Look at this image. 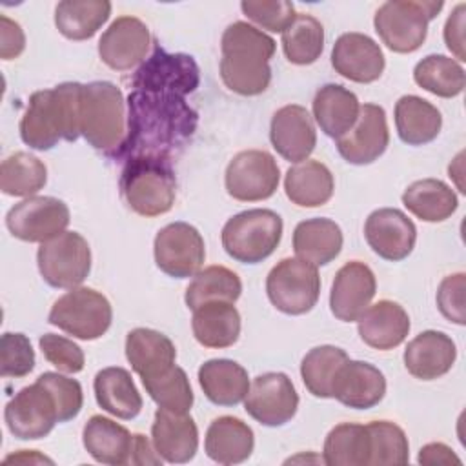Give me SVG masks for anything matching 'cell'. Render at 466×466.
<instances>
[{
	"instance_id": "6da1fadb",
	"label": "cell",
	"mask_w": 466,
	"mask_h": 466,
	"mask_svg": "<svg viewBox=\"0 0 466 466\" xmlns=\"http://www.w3.org/2000/svg\"><path fill=\"white\" fill-rule=\"evenodd\" d=\"M187 89L131 76L126 137L109 155L115 160L157 157L171 160L195 135L198 115L186 102Z\"/></svg>"
},
{
	"instance_id": "7a4b0ae2",
	"label": "cell",
	"mask_w": 466,
	"mask_h": 466,
	"mask_svg": "<svg viewBox=\"0 0 466 466\" xmlns=\"http://www.w3.org/2000/svg\"><path fill=\"white\" fill-rule=\"evenodd\" d=\"M275 40L248 22L229 24L220 40V78L224 86L242 96L264 93L271 82L269 60Z\"/></svg>"
},
{
	"instance_id": "3957f363",
	"label": "cell",
	"mask_w": 466,
	"mask_h": 466,
	"mask_svg": "<svg viewBox=\"0 0 466 466\" xmlns=\"http://www.w3.org/2000/svg\"><path fill=\"white\" fill-rule=\"evenodd\" d=\"M82 87L78 82H64L35 91L20 120L22 142L38 151L53 149L60 140L75 142L80 137Z\"/></svg>"
},
{
	"instance_id": "277c9868",
	"label": "cell",
	"mask_w": 466,
	"mask_h": 466,
	"mask_svg": "<svg viewBox=\"0 0 466 466\" xmlns=\"http://www.w3.org/2000/svg\"><path fill=\"white\" fill-rule=\"evenodd\" d=\"M118 186L126 204L147 218L167 213L175 204L177 178L167 158L137 157L126 160Z\"/></svg>"
},
{
	"instance_id": "5b68a950",
	"label": "cell",
	"mask_w": 466,
	"mask_h": 466,
	"mask_svg": "<svg viewBox=\"0 0 466 466\" xmlns=\"http://www.w3.org/2000/svg\"><path fill=\"white\" fill-rule=\"evenodd\" d=\"M126 102L120 87L95 80L82 87L80 135L95 149L113 155L126 137Z\"/></svg>"
},
{
	"instance_id": "8992f818",
	"label": "cell",
	"mask_w": 466,
	"mask_h": 466,
	"mask_svg": "<svg viewBox=\"0 0 466 466\" xmlns=\"http://www.w3.org/2000/svg\"><path fill=\"white\" fill-rule=\"evenodd\" d=\"M282 218L271 209H248L233 215L222 228V248L237 262L258 264L280 244Z\"/></svg>"
},
{
	"instance_id": "52a82bcc",
	"label": "cell",
	"mask_w": 466,
	"mask_h": 466,
	"mask_svg": "<svg viewBox=\"0 0 466 466\" xmlns=\"http://www.w3.org/2000/svg\"><path fill=\"white\" fill-rule=\"evenodd\" d=\"M442 7L441 0H388L377 9L373 25L388 49L413 53L424 44L428 24Z\"/></svg>"
},
{
	"instance_id": "ba28073f",
	"label": "cell",
	"mask_w": 466,
	"mask_h": 466,
	"mask_svg": "<svg viewBox=\"0 0 466 466\" xmlns=\"http://www.w3.org/2000/svg\"><path fill=\"white\" fill-rule=\"evenodd\" d=\"M47 320L80 340H95L109 329L113 309L100 291L78 286L53 304Z\"/></svg>"
},
{
	"instance_id": "9c48e42d",
	"label": "cell",
	"mask_w": 466,
	"mask_h": 466,
	"mask_svg": "<svg viewBox=\"0 0 466 466\" xmlns=\"http://www.w3.org/2000/svg\"><path fill=\"white\" fill-rule=\"evenodd\" d=\"M269 302L286 315H304L313 309L320 295L317 266L300 258H282L266 279Z\"/></svg>"
},
{
	"instance_id": "30bf717a",
	"label": "cell",
	"mask_w": 466,
	"mask_h": 466,
	"mask_svg": "<svg viewBox=\"0 0 466 466\" xmlns=\"http://www.w3.org/2000/svg\"><path fill=\"white\" fill-rule=\"evenodd\" d=\"M36 264L42 279L60 289L78 288L91 271V249L76 231H64L40 244Z\"/></svg>"
},
{
	"instance_id": "8fae6325",
	"label": "cell",
	"mask_w": 466,
	"mask_h": 466,
	"mask_svg": "<svg viewBox=\"0 0 466 466\" xmlns=\"http://www.w3.org/2000/svg\"><path fill=\"white\" fill-rule=\"evenodd\" d=\"M280 169L271 153L264 149H246L237 153L224 175L226 191L240 202H258L273 197L279 187Z\"/></svg>"
},
{
	"instance_id": "7c38bea8",
	"label": "cell",
	"mask_w": 466,
	"mask_h": 466,
	"mask_svg": "<svg viewBox=\"0 0 466 466\" xmlns=\"http://www.w3.org/2000/svg\"><path fill=\"white\" fill-rule=\"evenodd\" d=\"M153 253L158 269L173 279L195 277L206 260L204 238L187 222L164 226L155 237Z\"/></svg>"
},
{
	"instance_id": "4fadbf2b",
	"label": "cell",
	"mask_w": 466,
	"mask_h": 466,
	"mask_svg": "<svg viewBox=\"0 0 466 466\" xmlns=\"http://www.w3.org/2000/svg\"><path fill=\"white\" fill-rule=\"evenodd\" d=\"M4 420L7 430L22 441L42 439L60 422L51 391L38 380L15 393L5 404Z\"/></svg>"
},
{
	"instance_id": "5bb4252c",
	"label": "cell",
	"mask_w": 466,
	"mask_h": 466,
	"mask_svg": "<svg viewBox=\"0 0 466 466\" xmlns=\"http://www.w3.org/2000/svg\"><path fill=\"white\" fill-rule=\"evenodd\" d=\"M69 208L55 197H29L15 204L5 215L9 233L24 242H47L66 231Z\"/></svg>"
},
{
	"instance_id": "9a60e30c",
	"label": "cell",
	"mask_w": 466,
	"mask_h": 466,
	"mask_svg": "<svg viewBox=\"0 0 466 466\" xmlns=\"http://www.w3.org/2000/svg\"><path fill=\"white\" fill-rule=\"evenodd\" d=\"M299 408V393L282 371H268L253 379L244 410L262 426L277 428L289 422Z\"/></svg>"
},
{
	"instance_id": "2e32d148",
	"label": "cell",
	"mask_w": 466,
	"mask_h": 466,
	"mask_svg": "<svg viewBox=\"0 0 466 466\" xmlns=\"http://www.w3.org/2000/svg\"><path fill=\"white\" fill-rule=\"evenodd\" d=\"M390 144L386 113L377 104L360 106L355 126L335 140L339 155L353 166L375 162Z\"/></svg>"
},
{
	"instance_id": "e0dca14e",
	"label": "cell",
	"mask_w": 466,
	"mask_h": 466,
	"mask_svg": "<svg viewBox=\"0 0 466 466\" xmlns=\"http://www.w3.org/2000/svg\"><path fill=\"white\" fill-rule=\"evenodd\" d=\"M151 35L147 25L137 16H118L98 40L100 60L115 69L127 71L146 60Z\"/></svg>"
},
{
	"instance_id": "ac0fdd59",
	"label": "cell",
	"mask_w": 466,
	"mask_h": 466,
	"mask_svg": "<svg viewBox=\"0 0 466 466\" xmlns=\"http://www.w3.org/2000/svg\"><path fill=\"white\" fill-rule=\"evenodd\" d=\"M368 246L384 260L399 262L406 258L417 240V228L406 213L395 208H380L370 213L364 224Z\"/></svg>"
},
{
	"instance_id": "d6986e66",
	"label": "cell",
	"mask_w": 466,
	"mask_h": 466,
	"mask_svg": "<svg viewBox=\"0 0 466 466\" xmlns=\"http://www.w3.org/2000/svg\"><path fill=\"white\" fill-rule=\"evenodd\" d=\"M377 291L370 266L360 260L346 262L335 275L329 291V309L342 322H355L368 309Z\"/></svg>"
},
{
	"instance_id": "ffe728a7",
	"label": "cell",
	"mask_w": 466,
	"mask_h": 466,
	"mask_svg": "<svg viewBox=\"0 0 466 466\" xmlns=\"http://www.w3.org/2000/svg\"><path fill=\"white\" fill-rule=\"evenodd\" d=\"M269 140L284 160L293 164L308 160L317 146V131L308 109L299 104L277 109L269 124Z\"/></svg>"
},
{
	"instance_id": "44dd1931",
	"label": "cell",
	"mask_w": 466,
	"mask_h": 466,
	"mask_svg": "<svg viewBox=\"0 0 466 466\" xmlns=\"http://www.w3.org/2000/svg\"><path fill=\"white\" fill-rule=\"evenodd\" d=\"M333 69L357 84H371L380 78L386 60L379 44L364 33L340 35L331 49Z\"/></svg>"
},
{
	"instance_id": "7402d4cb",
	"label": "cell",
	"mask_w": 466,
	"mask_h": 466,
	"mask_svg": "<svg viewBox=\"0 0 466 466\" xmlns=\"http://www.w3.org/2000/svg\"><path fill=\"white\" fill-rule=\"evenodd\" d=\"M151 441L162 461L189 462L198 450V428L191 415L158 408L151 426Z\"/></svg>"
},
{
	"instance_id": "603a6c76",
	"label": "cell",
	"mask_w": 466,
	"mask_h": 466,
	"mask_svg": "<svg viewBox=\"0 0 466 466\" xmlns=\"http://www.w3.org/2000/svg\"><path fill=\"white\" fill-rule=\"evenodd\" d=\"M402 359L410 375L420 380H435L453 368L457 346L444 331L426 329L408 342Z\"/></svg>"
},
{
	"instance_id": "cb8c5ba5",
	"label": "cell",
	"mask_w": 466,
	"mask_h": 466,
	"mask_svg": "<svg viewBox=\"0 0 466 466\" xmlns=\"http://www.w3.org/2000/svg\"><path fill=\"white\" fill-rule=\"evenodd\" d=\"M386 395L384 373L364 360H346L333 382V397L353 410H370Z\"/></svg>"
},
{
	"instance_id": "d4e9b609",
	"label": "cell",
	"mask_w": 466,
	"mask_h": 466,
	"mask_svg": "<svg viewBox=\"0 0 466 466\" xmlns=\"http://www.w3.org/2000/svg\"><path fill=\"white\" fill-rule=\"evenodd\" d=\"M357 322L362 342L380 351L397 348L410 333V317L406 309L388 299L370 304Z\"/></svg>"
},
{
	"instance_id": "484cf974",
	"label": "cell",
	"mask_w": 466,
	"mask_h": 466,
	"mask_svg": "<svg viewBox=\"0 0 466 466\" xmlns=\"http://www.w3.org/2000/svg\"><path fill=\"white\" fill-rule=\"evenodd\" d=\"M126 357L133 371L144 380L175 366L177 350L164 333L149 328H135L126 337Z\"/></svg>"
},
{
	"instance_id": "4316f807",
	"label": "cell",
	"mask_w": 466,
	"mask_h": 466,
	"mask_svg": "<svg viewBox=\"0 0 466 466\" xmlns=\"http://www.w3.org/2000/svg\"><path fill=\"white\" fill-rule=\"evenodd\" d=\"M255 448L253 430L238 417H217L206 431V455L218 464H238L249 459Z\"/></svg>"
},
{
	"instance_id": "83f0119b",
	"label": "cell",
	"mask_w": 466,
	"mask_h": 466,
	"mask_svg": "<svg viewBox=\"0 0 466 466\" xmlns=\"http://www.w3.org/2000/svg\"><path fill=\"white\" fill-rule=\"evenodd\" d=\"M342 242L340 226L326 217L302 220L293 231V251L297 258L317 268L335 260L342 249Z\"/></svg>"
},
{
	"instance_id": "f1b7e54d",
	"label": "cell",
	"mask_w": 466,
	"mask_h": 466,
	"mask_svg": "<svg viewBox=\"0 0 466 466\" xmlns=\"http://www.w3.org/2000/svg\"><path fill=\"white\" fill-rule=\"evenodd\" d=\"M360 111L359 98L340 84L322 86L313 98V116L320 131L331 138H340L357 122Z\"/></svg>"
},
{
	"instance_id": "f546056e",
	"label": "cell",
	"mask_w": 466,
	"mask_h": 466,
	"mask_svg": "<svg viewBox=\"0 0 466 466\" xmlns=\"http://www.w3.org/2000/svg\"><path fill=\"white\" fill-rule=\"evenodd\" d=\"M191 328L197 342L204 348H229L240 335V315L233 302H206L193 309Z\"/></svg>"
},
{
	"instance_id": "4dcf8cb0",
	"label": "cell",
	"mask_w": 466,
	"mask_h": 466,
	"mask_svg": "<svg viewBox=\"0 0 466 466\" xmlns=\"http://www.w3.org/2000/svg\"><path fill=\"white\" fill-rule=\"evenodd\" d=\"M198 384L217 406H237L249 391L248 371L231 359H211L198 368Z\"/></svg>"
},
{
	"instance_id": "1f68e13d",
	"label": "cell",
	"mask_w": 466,
	"mask_h": 466,
	"mask_svg": "<svg viewBox=\"0 0 466 466\" xmlns=\"http://www.w3.org/2000/svg\"><path fill=\"white\" fill-rule=\"evenodd\" d=\"M98 406L116 419L131 420L142 410V397L131 379V373L120 366L100 370L93 380Z\"/></svg>"
},
{
	"instance_id": "d6a6232c",
	"label": "cell",
	"mask_w": 466,
	"mask_h": 466,
	"mask_svg": "<svg viewBox=\"0 0 466 466\" xmlns=\"http://www.w3.org/2000/svg\"><path fill=\"white\" fill-rule=\"evenodd\" d=\"M82 442L96 462L120 466L131 461L133 435L109 417L93 415L82 430Z\"/></svg>"
},
{
	"instance_id": "836d02e7",
	"label": "cell",
	"mask_w": 466,
	"mask_h": 466,
	"mask_svg": "<svg viewBox=\"0 0 466 466\" xmlns=\"http://www.w3.org/2000/svg\"><path fill=\"white\" fill-rule=\"evenodd\" d=\"M335 189V180L326 164L304 160L291 166L284 177L286 197L300 208L324 206Z\"/></svg>"
},
{
	"instance_id": "e575fe53",
	"label": "cell",
	"mask_w": 466,
	"mask_h": 466,
	"mask_svg": "<svg viewBox=\"0 0 466 466\" xmlns=\"http://www.w3.org/2000/svg\"><path fill=\"white\" fill-rule=\"evenodd\" d=\"M395 127L408 146H424L437 138L442 127L441 111L417 95H404L395 104Z\"/></svg>"
},
{
	"instance_id": "d590c367",
	"label": "cell",
	"mask_w": 466,
	"mask_h": 466,
	"mask_svg": "<svg viewBox=\"0 0 466 466\" xmlns=\"http://www.w3.org/2000/svg\"><path fill=\"white\" fill-rule=\"evenodd\" d=\"M402 204L410 213L424 222H442L455 213L459 198L442 180L422 178L404 189Z\"/></svg>"
},
{
	"instance_id": "8d00e7d4",
	"label": "cell",
	"mask_w": 466,
	"mask_h": 466,
	"mask_svg": "<svg viewBox=\"0 0 466 466\" xmlns=\"http://www.w3.org/2000/svg\"><path fill=\"white\" fill-rule=\"evenodd\" d=\"M107 0H64L55 7V25L69 40L91 38L109 18Z\"/></svg>"
},
{
	"instance_id": "74e56055",
	"label": "cell",
	"mask_w": 466,
	"mask_h": 466,
	"mask_svg": "<svg viewBox=\"0 0 466 466\" xmlns=\"http://www.w3.org/2000/svg\"><path fill=\"white\" fill-rule=\"evenodd\" d=\"M322 461L328 466L370 464V433L364 424L342 422L329 430L324 441Z\"/></svg>"
},
{
	"instance_id": "f35d334b",
	"label": "cell",
	"mask_w": 466,
	"mask_h": 466,
	"mask_svg": "<svg viewBox=\"0 0 466 466\" xmlns=\"http://www.w3.org/2000/svg\"><path fill=\"white\" fill-rule=\"evenodd\" d=\"M242 293V282L235 271L226 266H208L200 269L186 288V304L197 309L206 302H237Z\"/></svg>"
},
{
	"instance_id": "ab89813d",
	"label": "cell",
	"mask_w": 466,
	"mask_h": 466,
	"mask_svg": "<svg viewBox=\"0 0 466 466\" xmlns=\"http://www.w3.org/2000/svg\"><path fill=\"white\" fill-rule=\"evenodd\" d=\"M413 80L419 87L435 96L453 98L462 93L466 73L462 66L451 56L428 55L417 62L413 69Z\"/></svg>"
},
{
	"instance_id": "60d3db41",
	"label": "cell",
	"mask_w": 466,
	"mask_h": 466,
	"mask_svg": "<svg viewBox=\"0 0 466 466\" xmlns=\"http://www.w3.org/2000/svg\"><path fill=\"white\" fill-rule=\"evenodd\" d=\"M348 359V353L337 346L324 344L311 348L300 362V377L306 390L313 397L331 399L335 377Z\"/></svg>"
},
{
	"instance_id": "b9f144b4",
	"label": "cell",
	"mask_w": 466,
	"mask_h": 466,
	"mask_svg": "<svg viewBox=\"0 0 466 466\" xmlns=\"http://www.w3.org/2000/svg\"><path fill=\"white\" fill-rule=\"evenodd\" d=\"M47 182L46 164L25 151L9 155L0 167V187L9 197H35Z\"/></svg>"
},
{
	"instance_id": "7bdbcfd3",
	"label": "cell",
	"mask_w": 466,
	"mask_h": 466,
	"mask_svg": "<svg viewBox=\"0 0 466 466\" xmlns=\"http://www.w3.org/2000/svg\"><path fill=\"white\" fill-rule=\"evenodd\" d=\"M324 49V27L308 15L297 13L291 25L282 33V51L295 66H309L319 60Z\"/></svg>"
},
{
	"instance_id": "ee69618b",
	"label": "cell",
	"mask_w": 466,
	"mask_h": 466,
	"mask_svg": "<svg viewBox=\"0 0 466 466\" xmlns=\"http://www.w3.org/2000/svg\"><path fill=\"white\" fill-rule=\"evenodd\" d=\"M142 384L158 408L177 413H187L193 406L195 397L189 379L186 371L177 364L153 379H144Z\"/></svg>"
},
{
	"instance_id": "f6af8a7d",
	"label": "cell",
	"mask_w": 466,
	"mask_h": 466,
	"mask_svg": "<svg viewBox=\"0 0 466 466\" xmlns=\"http://www.w3.org/2000/svg\"><path fill=\"white\" fill-rule=\"evenodd\" d=\"M370 433V464L400 466L410 461V444L404 430L390 420L366 424Z\"/></svg>"
},
{
	"instance_id": "bcb514c9",
	"label": "cell",
	"mask_w": 466,
	"mask_h": 466,
	"mask_svg": "<svg viewBox=\"0 0 466 466\" xmlns=\"http://www.w3.org/2000/svg\"><path fill=\"white\" fill-rule=\"evenodd\" d=\"M242 13L260 29L271 33H284L295 20V5L288 0H244Z\"/></svg>"
},
{
	"instance_id": "7dc6e473",
	"label": "cell",
	"mask_w": 466,
	"mask_h": 466,
	"mask_svg": "<svg viewBox=\"0 0 466 466\" xmlns=\"http://www.w3.org/2000/svg\"><path fill=\"white\" fill-rule=\"evenodd\" d=\"M35 368V350L24 333H4L0 339L2 377H25Z\"/></svg>"
},
{
	"instance_id": "c3c4849f",
	"label": "cell",
	"mask_w": 466,
	"mask_h": 466,
	"mask_svg": "<svg viewBox=\"0 0 466 466\" xmlns=\"http://www.w3.org/2000/svg\"><path fill=\"white\" fill-rule=\"evenodd\" d=\"M36 380L51 391L58 408L60 422H67L80 413L84 404V393L76 379L60 375L56 371H44L42 375H38Z\"/></svg>"
},
{
	"instance_id": "681fc988",
	"label": "cell",
	"mask_w": 466,
	"mask_h": 466,
	"mask_svg": "<svg viewBox=\"0 0 466 466\" xmlns=\"http://www.w3.org/2000/svg\"><path fill=\"white\" fill-rule=\"evenodd\" d=\"M42 355L49 364H53L62 373H78L84 370V351L82 348L56 333H46L38 339Z\"/></svg>"
},
{
	"instance_id": "f907efd6",
	"label": "cell",
	"mask_w": 466,
	"mask_h": 466,
	"mask_svg": "<svg viewBox=\"0 0 466 466\" xmlns=\"http://www.w3.org/2000/svg\"><path fill=\"white\" fill-rule=\"evenodd\" d=\"M464 289H466V275L462 271L448 275L441 280L437 289V308L444 319L453 324L464 326Z\"/></svg>"
},
{
	"instance_id": "816d5d0a",
	"label": "cell",
	"mask_w": 466,
	"mask_h": 466,
	"mask_svg": "<svg viewBox=\"0 0 466 466\" xmlns=\"http://www.w3.org/2000/svg\"><path fill=\"white\" fill-rule=\"evenodd\" d=\"M25 49V35L18 22L9 16H0V58L13 60L22 55Z\"/></svg>"
},
{
	"instance_id": "f5cc1de1",
	"label": "cell",
	"mask_w": 466,
	"mask_h": 466,
	"mask_svg": "<svg viewBox=\"0 0 466 466\" xmlns=\"http://www.w3.org/2000/svg\"><path fill=\"white\" fill-rule=\"evenodd\" d=\"M464 13H466V5L457 4L455 9L451 11V15L448 16L446 24H444L446 47L455 55V58L459 62L466 60V53H464Z\"/></svg>"
},
{
	"instance_id": "db71d44e",
	"label": "cell",
	"mask_w": 466,
	"mask_h": 466,
	"mask_svg": "<svg viewBox=\"0 0 466 466\" xmlns=\"http://www.w3.org/2000/svg\"><path fill=\"white\" fill-rule=\"evenodd\" d=\"M422 466H435V464H444V466H450V464H457L461 466L462 461L455 455V451L442 444V442H430L426 446L420 448L419 451V459H417Z\"/></svg>"
},
{
	"instance_id": "11a10c76",
	"label": "cell",
	"mask_w": 466,
	"mask_h": 466,
	"mask_svg": "<svg viewBox=\"0 0 466 466\" xmlns=\"http://www.w3.org/2000/svg\"><path fill=\"white\" fill-rule=\"evenodd\" d=\"M131 464H160L162 457L157 453L155 446L146 439L142 433L133 435V444H131Z\"/></svg>"
},
{
	"instance_id": "9f6ffc18",
	"label": "cell",
	"mask_w": 466,
	"mask_h": 466,
	"mask_svg": "<svg viewBox=\"0 0 466 466\" xmlns=\"http://www.w3.org/2000/svg\"><path fill=\"white\" fill-rule=\"evenodd\" d=\"M9 462H29V464H35V462H47V464H53V461L46 455H40L36 450H20L18 453H13V455H7L4 459V464H9Z\"/></svg>"
}]
</instances>
